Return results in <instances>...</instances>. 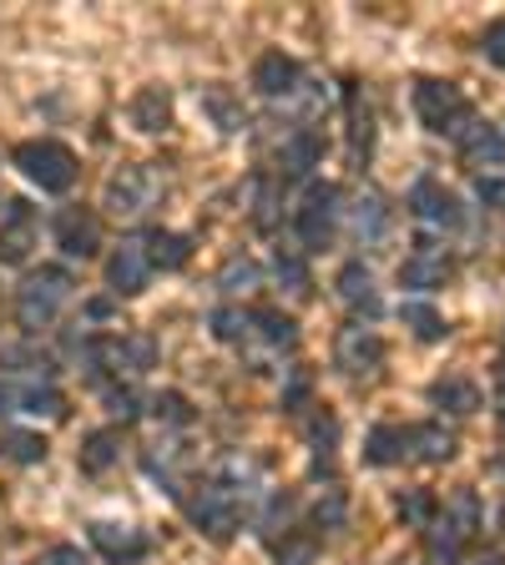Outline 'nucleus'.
<instances>
[{
	"label": "nucleus",
	"instance_id": "nucleus-45",
	"mask_svg": "<svg viewBox=\"0 0 505 565\" xmlns=\"http://www.w3.org/2000/svg\"><path fill=\"white\" fill-rule=\"evenodd\" d=\"M308 394H314V374H308V369L304 364H298V369H288V384H283V409H304V404H308Z\"/></svg>",
	"mask_w": 505,
	"mask_h": 565
},
{
	"label": "nucleus",
	"instance_id": "nucleus-29",
	"mask_svg": "<svg viewBox=\"0 0 505 565\" xmlns=\"http://www.w3.org/2000/svg\"><path fill=\"white\" fill-rule=\"evenodd\" d=\"M278 202H283V182L269 172H259L253 182H248V217H253V227L259 233H273L278 227Z\"/></svg>",
	"mask_w": 505,
	"mask_h": 565
},
{
	"label": "nucleus",
	"instance_id": "nucleus-44",
	"mask_svg": "<svg viewBox=\"0 0 505 565\" xmlns=\"http://www.w3.org/2000/svg\"><path fill=\"white\" fill-rule=\"evenodd\" d=\"M147 409H152L157 424H167V429H188V424H192V404H188V394H177V388L152 394V404H147Z\"/></svg>",
	"mask_w": 505,
	"mask_h": 565
},
{
	"label": "nucleus",
	"instance_id": "nucleus-39",
	"mask_svg": "<svg viewBox=\"0 0 505 565\" xmlns=\"http://www.w3.org/2000/svg\"><path fill=\"white\" fill-rule=\"evenodd\" d=\"M46 455H51V445L35 429H6L0 435V459H11V465H41Z\"/></svg>",
	"mask_w": 505,
	"mask_h": 565
},
{
	"label": "nucleus",
	"instance_id": "nucleus-40",
	"mask_svg": "<svg viewBox=\"0 0 505 565\" xmlns=\"http://www.w3.org/2000/svg\"><path fill=\"white\" fill-rule=\"evenodd\" d=\"M394 510H400V520L410 530H430L435 525V515H440V500H435V490H400Z\"/></svg>",
	"mask_w": 505,
	"mask_h": 565
},
{
	"label": "nucleus",
	"instance_id": "nucleus-52",
	"mask_svg": "<svg viewBox=\"0 0 505 565\" xmlns=\"http://www.w3.org/2000/svg\"><path fill=\"white\" fill-rule=\"evenodd\" d=\"M475 565H505V561H501V555H485V561H475Z\"/></svg>",
	"mask_w": 505,
	"mask_h": 565
},
{
	"label": "nucleus",
	"instance_id": "nucleus-51",
	"mask_svg": "<svg viewBox=\"0 0 505 565\" xmlns=\"http://www.w3.org/2000/svg\"><path fill=\"white\" fill-rule=\"evenodd\" d=\"M6 414H15V384L11 379H0V419H6Z\"/></svg>",
	"mask_w": 505,
	"mask_h": 565
},
{
	"label": "nucleus",
	"instance_id": "nucleus-27",
	"mask_svg": "<svg viewBox=\"0 0 505 565\" xmlns=\"http://www.w3.org/2000/svg\"><path fill=\"white\" fill-rule=\"evenodd\" d=\"M430 404L445 414H475L481 409V384L471 374H445L430 384Z\"/></svg>",
	"mask_w": 505,
	"mask_h": 565
},
{
	"label": "nucleus",
	"instance_id": "nucleus-22",
	"mask_svg": "<svg viewBox=\"0 0 505 565\" xmlns=\"http://www.w3.org/2000/svg\"><path fill=\"white\" fill-rule=\"evenodd\" d=\"M0 369H6V374H21L25 384H51L56 359H51L46 349H35V339H21V343H0Z\"/></svg>",
	"mask_w": 505,
	"mask_h": 565
},
{
	"label": "nucleus",
	"instance_id": "nucleus-43",
	"mask_svg": "<svg viewBox=\"0 0 505 565\" xmlns=\"http://www.w3.org/2000/svg\"><path fill=\"white\" fill-rule=\"evenodd\" d=\"M318 555V535H308V530H288L283 541H273V561L278 565H314Z\"/></svg>",
	"mask_w": 505,
	"mask_h": 565
},
{
	"label": "nucleus",
	"instance_id": "nucleus-32",
	"mask_svg": "<svg viewBox=\"0 0 505 565\" xmlns=\"http://www.w3.org/2000/svg\"><path fill=\"white\" fill-rule=\"evenodd\" d=\"M253 339H259L263 349L283 353L298 343V323L283 313V308H253Z\"/></svg>",
	"mask_w": 505,
	"mask_h": 565
},
{
	"label": "nucleus",
	"instance_id": "nucleus-28",
	"mask_svg": "<svg viewBox=\"0 0 505 565\" xmlns=\"http://www.w3.org/2000/svg\"><path fill=\"white\" fill-rule=\"evenodd\" d=\"M147 237V258H152V273H177V268H188L192 258V237L188 233H172V227H152V233H141Z\"/></svg>",
	"mask_w": 505,
	"mask_h": 565
},
{
	"label": "nucleus",
	"instance_id": "nucleus-54",
	"mask_svg": "<svg viewBox=\"0 0 505 565\" xmlns=\"http://www.w3.org/2000/svg\"><path fill=\"white\" fill-rule=\"evenodd\" d=\"M501 388H505V374H501Z\"/></svg>",
	"mask_w": 505,
	"mask_h": 565
},
{
	"label": "nucleus",
	"instance_id": "nucleus-48",
	"mask_svg": "<svg viewBox=\"0 0 505 565\" xmlns=\"http://www.w3.org/2000/svg\"><path fill=\"white\" fill-rule=\"evenodd\" d=\"M475 198H481L491 212H505V177L481 172V177H475Z\"/></svg>",
	"mask_w": 505,
	"mask_h": 565
},
{
	"label": "nucleus",
	"instance_id": "nucleus-16",
	"mask_svg": "<svg viewBox=\"0 0 505 565\" xmlns=\"http://www.w3.org/2000/svg\"><path fill=\"white\" fill-rule=\"evenodd\" d=\"M188 465H192V449L182 445V439H152V445L141 449V470L152 475L172 500H182V475H188Z\"/></svg>",
	"mask_w": 505,
	"mask_h": 565
},
{
	"label": "nucleus",
	"instance_id": "nucleus-42",
	"mask_svg": "<svg viewBox=\"0 0 505 565\" xmlns=\"http://www.w3.org/2000/svg\"><path fill=\"white\" fill-rule=\"evenodd\" d=\"M259 530H263V541H278V535H288V530H294V494L273 490L269 505H263V515H259Z\"/></svg>",
	"mask_w": 505,
	"mask_h": 565
},
{
	"label": "nucleus",
	"instance_id": "nucleus-3",
	"mask_svg": "<svg viewBox=\"0 0 505 565\" xmlns=\"http://www.w3.org/2000/svg\"><path fill=\"white\" fill-rule=\"evenodd\" d=\"M71 294H76V278H71V268H56V263H46V268H35L21 278V288H15V323H21L25 339H41V333L51 329L61 318V308L71 303Z\"/></svg>",
	"mask_w": 505,
	"mask_h": 565
},
{
	"label": "nucleus",
	"instance_id": "nucleus-24",
	"mask_svg": "<svg viewBox=\"0 0 505 565\" xmlns=\"http://www.w3.org/2000/svg\"><path fill=\"white\" fill-rule=\"evenodd\" d=\"M460 157H465V167H475V177H481V167H505V127L475 121L460 137Z\"/></svg>",
	"mask_w": 505,
	"mask_h": 565
},
{
	"label": "nucleus",
	"instance_id": "nucleus-37",
	"mask_svg": "<svg viewBox=\"0 0 505 565\" xmlns=\"http://www.w3.org/2000/svg\"><path fill=\"white\" fill-rule=\"evenodd\" d=\"M400 318H404V329H410L420 343H440V339L450 333L445 318H440V308L424 303V298H404V303H400Z\"/></svg>",
	"mask_w": 505,
	"mask_h": 565
},
{
	"label": "nucleus",
	"instance_id": "nucleus-41",
	"mask_svg": "<svg viewBox=\"0 0 505 565\" xmlns=\"http://www.w3.org/2000/svg\"><path fill=\"white\" fill-rule=\"evenodd\" d=\"M218 288H223L228 298L253 294V288H263V268H259L253 258H228L223 273H218Z\"/></svg>",
	"mask_w": 505,
	"mask_h": 565
},
{
	"label": "nucleus",
	"instance_id": "nucleus-5",
	"mask_svg": "<svg viewBox=\"0 0 505 565\" xmlns=\"http://www.w3.org/2000/svg\"><path fill=\"white\" fill-rule=\"evenodd\" d=\"M485 525V510H481V494L475 490H455L440 505L435 525L424 530V545H430V561H460V551L475 541V530Z\"/></svg>",
	"mask_w": 505,
	"mask_h": 565
},
{
	"label": "nucleus",
	"instance_id": "nucleus-4",
	"mask_svg": "<svg viewBox=\"0 0 505 565\" xmlns=\"http://www.w3.org/2000/svg\"><path fill=\"white\" fill-rule=\"evenodd\" d=\"M414 102V117H420V127L430 131V137H450L460 141L465 131L475 127V106L465 102V92H460L455 82H440V76H420L410 92Z\"/></svg>",
	"mask_w": 505,
	"mask_h": 565
},
{
	"label": "nucleus",
	"instance_id": "nucleus-8",
	"mask_svg": "<svg viewBox=\"0 0 505 565\" xmlns=\"http://www.w3.org/2000/svg\"><path fill=\"white\" fill-rule=\"evenodd\" d=\"M339 202L344 192L334 182H308L304 202L294 212V233H298V253H324L339 233Z\"/></svg>",
	"mask_w": 505,
	"mask_h": 565
},
{
	"label": "nucleus",
	"instance_id": "nucleus-30",
	"mask_svg": "<svg viewBox=\"0 0 505 565\" xmlns=\"http://www.w3.org/2000/svg\"><path fill=\"white\" fill-rule=\"evenodd\" d=\"M117 459H122V429H92V435L82 439V449H76L82 475H106Z\"/></svg>",
	"mask_w": 505,
	"mask_h": 565
},
{
	"label": "nucleus",
	"instance_id": "nucleus-21",
	"mask_svg": "<svg viewBox=\"0 0 505 565\" xmlns=\"http://www.w3.org/2000/svg\"><path fill=\"white\" fill-rule=\"evenodd\" d=\"M344 117H349V162L365 167L369 152H375V111H369L359 82L344 86Z\"/></svg>",
	"mask_w": 505,
	"mask_h": 565
},
{
	"label": "nucleus",
	"instance_id": "nucleus-11",
	"mask_svg": "<svg viewBox=\"0 0 505 565\" xmlns=\"http://www.w3.org/2000/svg\"><path fill=\"white\" fill-rule=\"evenodd\" d=\"M35 237H41V217L25 198L6 202V217H0V268H21L31 258Z\"/></svg>",
	"mask_w": 505,
	"mask_h": 565
},
{
	"label": "nucleus",
	"instance_id": "nucleus-36",
	"mask_svg": "<svg viewBox=\"0 0 505 565\" xmlns=\"http://www.w3.org/2000/svg\"><path fill=\"white\" fill-rule=\"evenodd\" d=\"M15 414H46V419H66V399L56 384H15Z\"/></svg>",
	"mask_w": 505,
	"mask_h": 565
},
{
	"label": "nucleus",
	"instance_id": "nucleus-2",
	"mask_svg": "<svg viewBox=\"0 0 505 565\" xmlns=\"http://www.w3.org/2000/svg\"><path fill=\"white\" fill-rule=\"evenodd\" d=\"M253 494H259L253 484L212 475V480H202L198 490L182 500V510H188V520L198 525V535H208V541H233L243 515H248V505H253Z\"/></svg>",
	"mask_w": 505,
	"mask_h": 565
},
{
	"label": "nucleus",
	"instance_id": "nucleus-35",
	"mask_svg": "<svg viewBox=\"0 0 505 565\" xmlns=\"http://www.w3.org/2000/svg\"><path fill=\"white\" fill-rule=\"evenodd\" d=\"M208 329H212V339H218V343H233V349H243V343H253V308H233V303L212 308Z\"/></svg>",
	"mask_w": 505,
	"mask_h": 565
},
{
	"label": "nucleus",
	"instance_id": "nucleus-17",
	"mask_svg": "<svg viewBox=\"0 0 505 565\" xmlns=\"http://www.w3.org/2000/svg\"><path fill=\"white\" fill-rule=\"evenodd\" d=\"M304 86V66L294 56H283V51H263L253 61V92L269 96V102H288V96Z\"/></svg>",
	"mask_w": 505,
	"mask_h": 565
},
{
	"label": "nucleus",
	"instance_id": "nucleus-19",
	"mask_svg": "<svg viewBox=\"0 0 505 565\" xmlns=\"http://www.w3.org/2000/svg\"><path fill=\"white\" fill-rule=\"evenodd\" d=\"M198 106H202V117L223 131V137H243L248 131V106L233 86H223V82L198 86Z\"/></svg>",
	"mask_w": 505,
	"mask_h": 565
},
{
	"label": "nucleus",
	"instance_id": "nucleus-50",
	"mask_svg": "<svg viewBox=\"0 0 505 565\" xmlns=\"http://www.w3.org/2000/svg\"><path fill=\"white\" fill-rule=\"evenodd\" d=\"M112 313H117V303H112V298H92V303H86V318H92V323H106Z\"/></svg>",
	"mask_w": 505,
	"mask_h": 565
},
{
	"label": "nucleus",
	"instance_id": "nucleus-49",
	"mask_svg": "<svg viewBox=\"0 0 505 565\" xmlns=\"http://www.w3.org/2000/svg\"><path fill=\"white\" fill-rule=\"evenodd\" d=\"M46 565H92L82 555V545H51L46 551Z\"/></svg>",
	"mask_w": 505,
	"mask_h": 565
},
{
	"label": "nucleus",
	"instance_id": "nucleus-34",
	"mask_svg": "<svg viewBox=\"0 0 505 565\" xmlns=\"http://www.w3.org/2000/svg\"><path fill=\"white\" fill-rule=\"evenodd\" d=\"M414 459H424V465H445V459H455V429H445L440 419L414 424Z\"/></svg>",
	"mask_w": 505,
	"mask_h": 565
},
{
	"label": "nucleus",
	"instance_id": "nucleus-33",
	"mask_svg": "<svg viewBox=\"0 0 505 565\" xmlns=\"http://www.w3.org/2000/svg\"><path fill=\"white\" fill-rule=\"evenodd\" d=\"M273 278H278V288L288 298H298V303L314 294V278H308V263L298 247H273Z\"/></svg>",
	"mask_w": 505,
	"mask_h": 565
},
{
	"label": "nucleus",
	"instance_id": "nucleus-9",
	"mask_svg": "<svg viewBox=\"0 0 505 565\" xmlns=\"http://www.w3.org/2000/svg\"><path fill=\"white\" fill-rule=\"evenodd\" d=\"M147 282H152V258H147V237L131 233L112 247V258H106V288L112 298H137L147 294Z\"/></svg>",
	"mask_w": 505,
	"mask_h": 565
},
{
	"label": "nucleus",
	"instance_id": "nucleus-13",
	"mask_svg": "<svg viewBox=\"0 0 505 565\" xmlns=\"http://www.w3.org/2000/svg\"><path fill=\"white\" fill-rule=\"evenodd\" d=\"M334 364L349 379H369L385 364V339H379L369 323H349V329H339V339H334Z\"/></svg>",
	"mask_w": 505,
	"mask_h": 565
},
{
	"label": "nucleus",
	"instance_id": "nucleus-12",
	"mask_svg": "<svg viewBox=\"0 0 505 565\" xmlns=\"http://www.w3.org/2000/svg\"><path fill=\"white\" fill-rule=\"evenodd\" d=\"M51 233H56L61 253L76 258V263H92L96 253H102V217H96L92 207H61L56 223H51Z\"/></svg>",
	"mask_w": 505,
	"mask_h": 565
},
{
	"label": "nucleus",
	"instance_id": "nucleus-14",
	"mask_svg": "<svg viewBox=\"0 0 505 565\" xmlns=\"http://www.w3.org/2000/svg\"><path fill=\"white\" fill-rule=\"evenodd\" d=\"M86 535H92V545L106 555L112 565H137L152 555V541H147V530L137 525H112V520H92L86 525Z\"/></svg>",
	"mask_w": 505,
	"mask_h": 565
},
{
	"label": "nucleus",
	"instance_id": "nucleus-46",
	"mask_svg": "<svg viewBox=\"0 0 505 565\" xmlns=\"http://www.w3.org/2000/svg\"><path fill=\"white\" fill-rule=\"evenodd\" d=\"M106 409L117 414L122 424H127V419H137V414H141L137 388H131V384H112V388H106Z\"/></svg>",
	"mask_w": 505,
	"mask_h": 565
},
{
	"label": "nucleus",
	"instance_id": "nucleus-15",
	"mask_svg": "<svg viewBox=\"0 0 505 565\" xmlns=\"http://www.w3.org/2000/svg\"><path fill=\"white\" fill-rule=\"evenodd\" d=\"M450 253L440 243H430V237H424L420 247H414L410 258L400 263V288H414V294H435V288H445L450 282Z\"/></svg>",
	"mask_w": 505,
	"mask_h": 565
},
{
	"label": "nucleus",
	"instance_id": "nucleus-10",
	"mask_svg": "<svg viewBox=\"0 0 505 565\" xmlns=\"http://www.w3.org/2000/svg\"><path fill=\"white\" fill-rule=\"evenodd\" d=\"M410 217L424 227H435V233H455V227H465V207H460V198L445 188V182H435V177H420L410 188Z\"/></svg>",
	"mask_w": 505,
	"mask_h": 565
},
{
	"label": "nucleus",
	"instance_id": "nucleus-26",
	"mask_svg": "<svg viewBox=\"0 0 505 565\" xmlns=\"http://www.w3.org/2000/svg\"><path fill=\"white\" fill-rule=\"evenodd\" d=\"M308 455H314V480L334 475V465H339V419L329 409H318L314 424H308Z\"/></svg>",
	"mask_w": 505,
	"mask_h": 565
},
{
	"label": "nucleus",
	"instance_id": "nucleus-1",
	"mask_svg": "<svg viewBox=\"0 0 505 565\" xmlns=\"http://www.w3.org/2000/svg\"><path fill=\"white\" fill-rule=\"evenodd\" d=\"M71 353L96 388H112L131 384L157 364V339L152 333H92V339H71Z\"/></svg>",
	"mask_w": 505,
	"mask_h": 565
},
{
	"label": "nucleus",
	"instance_id": "nucleus-31",
	"mask_svg": "<svg viewBox=\"0 0 505 565\" xmlns=\"http://www.w3.org/2000/svg\"><path fill=\"white\" fill-rule=\"evenodd\" d=\"M389 233V207L379 192H365V198L354 202V243L359 247H379Z\"/></svg>",
	"mask_w": 505,
	"mask_h": 565
},
{
	"label": "nucleus",
	"instance_id": "nucleus-53",
	"mask_svg": "<svg viewBox=\"0 0 505 565\" xmlns=\"http://www.w3.org/2000/svg\"><path fill=\"white\" fill-rule=\"evenodd\" d=\"M430 565H455V561H430Z\"/></svg>",
	"mask_w": 505,
	"mask_h": 565
},
{
	"label": "nucleus",
	"instance_id": "nucleus-18",
	"mask_svg": "<svg viewBox=\"0 0 505 565\" xmlns=\"http://www.w3.org/2000/svg\"><path fill=\"white\" fill-rule=\"evenodd\" d=\"M324 162V131L318 127H294L278 147V182H298Z\"/></svg>",
	"mask_w": 505,
	"mask_h": 565
},
{
	"label": "nucleus",
	"instance_id": "nucleus-7",
	"mask_svg": "<svg viewBox=\"0 0 505 565\" xmlns=\"http://www.w3.org/2000/svg\"><path fill=\"white\" fill-rule=\"evenodd\" d=\"M162 192H167V177L157 172V162H127L106 177L102 207L117 212V217H147L162 202Z\"/></svg>",
	"mask_w": 505,
	"mask_h": 565
},
{
	"label": "nucleus",
	"instance_id": "nucleus-25",
	"mask_svg": "<svg viewBox=\"0 0 505 565\" xmlns=\"http://www.w3.org/2000/svg\"><path fill=\"white\" fill-rule=\"evenodd\" d=\"M131 127L141 131V137H157V131L172 127V92L167 86H141L137 96H131Z\"/></svg>",
	"mask_w": 505,
	"mask_h": 565
},
{
	"label": "nucleus",
	"instance_id": "nucleus-6",
	"mask_svg": "<svg viewBox=\"0 0 505 565\" xmlns=\"http://www.w3.org/2000/svg\"><path fill=\"white\" fill-rule=\"evenodd\" d=\"M11 167L25 177V182H35L41 192H71L76 188V177H82V162H76V152H71L66 141H21L11 152Z\"/></svg>",
	"mask_w": 505,
	"mask_h": 565
},
{
	"label": "nucleus",
	"instance_id": "nucleus-20",
	"mask_svg": "<svg viewBox=\"0 0 505 565\" xmlns=\"http://www.w3.org/2000/svg\"><path fill=\"white\" fill-rule=\"evenodd\" d=\"M365 459L379 465V470L414 459V424H375L365 439Z\"/></svg>",
	"mask_w": 505,
	"mask_h": 565
},
{
	"label": "nucleus",
	"instance_id": "nucleus-47",
	"mask_svg": "<svg viewBox=\"0 0 505 565\" xmlns=\"http://www.w3.org/2000/svg\"><path fill=\"white\" fill-rule=\"evenodd\" d=\"M481 51H485V61H491V66H501V71H505V15H501V21L485 25Z\"/></svg>",
	"mask_w": 505,
	"mask_h": 565
},
{
	"label": "nucleus",
	"instance_id": "nucleus-38",
	"mask_svg": "<svg viewBox=\"0 0 505 565\" xmlns=\"http://www.w3.org/2000/svg\"><path fill=\"white\" fill-rule=\"evenodd\" d=\"M344 520H349V494L324 490L308 510V535H334V530H344Z\"/></svg>",
	"mask_w": 505,
	"mask_h": 565
},
{
	"label": "nucleus",
	"instance_id": "nucleus-23",
	"mask_svg": "<svg viewBox=\"0 0 505 565\" xmlns=\"http://www.w3.org/2000/svg\"><path fill=\"white\" fill-rule=\"evenodd\" d=\"M334 288H339L344 308L359 318H379V288H375V273L365 268V263H344L339 278H334Z\"/></svg>",
	"mask_w": 505,
	"mask_h": 565
}]
</instances>
